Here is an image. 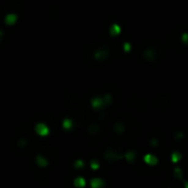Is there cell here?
I'll list each match as a JSON object with an SVG mask.
<instances>
[{"instance_id": "6da1fadb", "label": "cell", "mask_w": 188, "mask_h": 188, "mask_svg": "<svg viewBox=\"0 0 188 188\" xmlns=\"http://www.w3.org/2000/svg\"><path fill=\"white\" fill-rule=\"evenodd\" d=\"M33 130H35V134L40 136V137H48V136L51 134V128L46 123L43 122H37L33 126Z\"/></svg>"}, {"instance_id": "7a4b0ae2", "label": "cell", "mask_w": 188, "mask_h": 188, "mask_svg": "<svg viewBox=\"0 0 188 188\" xmlns=\"http://www.w3.org/2000/svg\"><path fill=\"white\" fill-rule=\"evenodd\" d=\"M143 162L148 166H156L157 164H158L159 160H158V158H157V156H155L154 154L147 153L143 156Z\"/></svg>"}, {"instance_id": "3957f363", "label": "cell", "mask_w": 188, "mask_h": 188, "mask_svg": "<svg viewBox=\"0 0 188 188\" xmlns=\"http://www.w3.org/2000/svg\"><path fill=\"white\" fill-rule=\"evenodd\" d=\"M105 180L101 177H94L90 180V188H104Z\"/></svg>"}, {"instance_id": "277c9868", "label": "cell", "mask_w": 188, "mask_h": 188, "mask_svg": "<svg viewBox=\"0 0 188 188\" xmlns=\"http://www.w3.org/2000/svg\"><path fill=\"white\" fill-rule=\"evenodd\" d=\"M136 156H137V153H136L135 150L131 149V150H127V152L125 153L124 159L127 164H134L136 160Z\"/></svg>"}, {"instance_id": "5b68a950", "label": "cell", "mask_w": 188, "mask_h": 188, "mask_svg": "<svg viewBox=\"0 0 188 188\" xmlns=\"http://www.w3.org/2000/svg\"><path fill=\"white\" fill-rule=\"evenodd\" d=\"M72 184L74 188H84L87 186V179L82 176H78L75 177V178H73Z\"/></svg>"}, {"instance_id": "8992f818", "label": "cell", "mask_w": 188, "mask_h": 188, "mask_svg": "<svg viewBox=\"0 0 188 188\" xmlns=\"http://www.w3.org/2000/svg\"><path fill=\"white\" fill-rule=\"evenodd\" d=\"M182 159V154L180 153L179 150H174L173 153L171 154V162L173 164H177L179 163Z\"/></svg>"}, {"instance_id": "52a82bcc", "label": "cell", "mask_w": 188, "mask_h": 188, "mask_svg": "<svg viewBox=\"0 0 188 188\" xmlns=\"http://www.w3.org/2000/svg\"><path fill=\"white\" fill-rule=\"evenodd\" d=\"M173 176H174V178H176V179H178V180L184 179V171H182V168H180V167L174 168Z\"/></svg>"}, {"instance_id": "ba28073f", "label": "cell", "mask_w": 188, "mask_h": 188, "mask_svg": "<svg viewBox=\"0 0 188 188\" xmlns=\"http://www.w3.org/2000/svg\"><path fill=\"white\" fill-rule=\"evenodd\" d=\"M184 188H188V182H184Z\"/></svg>"}, {"instance_id": "9c48e42d", "label": "cell", "mask_w": 188, "mask_h": 188, "mask_svg": "<svg viewBox=\"0 0 188 188\" xmlns=\"http://www.w3.org/2000/svg\"><path fill=\"white\" fill-rule=\"evenodd\" d=\"M168 188H171V187H168Z\"/></svg>"}]
</instances>
